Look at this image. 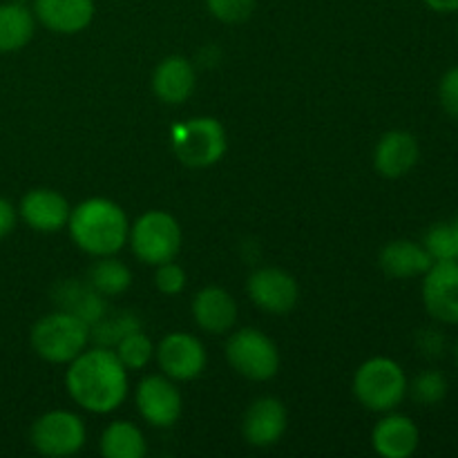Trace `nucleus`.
Segmentation results:
<instances>
[{"label": "nucleus", "mask_w": 458, "mask_h": 458, "mask_svg": "<svg viewBox=\"0 0 458 458\" xmlns=\"http://www.w3.org/2000/svg\"><path fill=\"white\" fill-rule=\"evenodd\" d=\"M437 13H458V0H423Z\"/></svg>", "instance_id": "473e14b6"}, {"label": "nucleus", "mask_w": 458, "mask_h": 458, "mask_svg": "<svg viewBox=\"0 0 458 458\" xmlns=\"http://www.w3.org/2000/svg\"><path fill=\"white\" fill-rule=\"evenodd\" d=\"M452 231H454V240H456V250H458V215L454 217V222H452Z\"/></svg>", "instance_id": "f704fd0d"}, {"label": "nucleus", "mask_w": 458, "mask_h": 458, "mask_svg": "<svg viewBox=\"0 0 458 458\" xmlns=\"http://www.w3.org/2000/svg\"><path fill=\"white\" fill-rule=\"evenodd\" d=\"M378 262L385 276L394 277V280H410V277L425 276L434 264L425 246L411 240H394L385 244Z\"/></svg>", "instance_id": "aec40b11"}, {"label": "nucleus", "mask_w": 458, "mask_h": 458, "mask_svg": "<svg viewBox=\"0 0 458 458\" xmlns=\"http://www.w3.org/2000/svg\"><path fill=\"white\" fill-rule=\"evenodd\" d=\"M72 206L65 197L52 188H34L25 192L18 204V217L38 233H58L67 226Z\"/></svg>", "instance_id": "ddd939ff"}, {"label": "nucleus", "mask_w": 458, "mask_h": 458, "mask_svg": "<svg viewBox=\"0 0 458 458\" xmlns=\"http://www.w3.org/2000/svg\"><path fill=\"white\" fill-rule=\"evenodd\" d=\"M407 392L411 394V398H414L419 405L434 407L438 405V403L445 401L447 378L437 369L423 371V374L416 376V380L407 387Z\"/></svg>", "instance_id": "a878e982"}, {"label": "nucleus", "mask_w": 458, "mask_h": 458, "mask_svg": "<svg viewBox=\"0 0 458 458\" xmlns=\"http://www.w3.org/2000/svg\"><path fill=\"white\" fill-rule=\"evenodd\" d=\"M197 83L195 67L183 56H168L157 65L152 74V92L168 106L188 101Z\"/></svg>", "instance_id": "6ab92c4d"}, {"label": "nucleus", "mask_w": 458, "mask_h": 458, "mask_svg": "<svg viewBox=\"0 0 458 458\" xmlns=\"http://www.w3.org/2000/svg\"><path fill=\"white\" fill-rule=\"evenodd\" d=\"M88 438V429L81 416L67 410L45 411L31 425L30 441L38 454L49 458L74 456Z\"/></svg>", "instance_id": "6e6552de"}, {"label": "nucleus", "mask_w": 458, "mask_h": 458, "mask_svg": "<svg viewBox=\"0 0 458 458\" xmlns=\"http://www.w3.org/2000/svg\"><path fill=\"white\" fill-rule=\"evenodd\" d=\"M36 21L54 34H79L94 18V0H34Z\"/></svg>", "instance_id": "dca6fc26"}, {"label": "nucleus", "mask_w": 458, "mask_h": 458, "mask_svg": "<svg viewBox=\"0 0 458 458\" xmlns=\"http://www.w3.org/2000/svg\"><path fill=\"white\" fill-rule=\"evenodd\" d=\"M206 7L217 21L226 25H237L250 18L255 9V0H206Z\"/></svg>", "instance_id": "c85d7f7f"}, {"label": "nucleus", "mask_w": 458, "mask_h": 458, "mask_svg": "<svg viewBox=\"0 0 458 458\" xmlns=\"http://www.w3.org/2000/svg\"><path fill=\"white\" fill-rule=\"evenodd\" d=\"M226 360L244 378L264 383L280 371L277 344L259 329L235 331L226 343Z\"/></svg>", "instance_id": "0eeeda50"}, {"label": "nucleus", "mask_w": 458, "mask_h": 458, "mask_svg": "<svg viewBox=\"0 0 458 458\" xmlns=\"http://www.w3.org/2000/svg\"><path fill=\"white\" fill-rule=\"evenodd\" d=\"M155 343L141 329L130 331V334H125L114 344V353L119 356V360L123 362V367L128 371H137L150 365V360L155 358Z\"/></svg>", "instance_id": "393cba45"}, {"label": "nucleus", "mask_w": 458, "mask_h": 458, "mask_svg": "<svg viewBox=\"0 0 458 458\" xmlns=\"http://www.w3.org/2000/svg\"><path fill=\"white\" fill-rule=\"evenodd\" d=\"M155 286L164 295L182 293L186 289V273H183L179 264H174V259L159 264L155 273Z\"/></svg>", "instance_id": "c756f323"}, {"label": "nucleus", "mask_w": 458, "mask_h": 458, "mask_svg": "<svg viewBox=\"0 0 458 458\" xmlns=\"http://www.w3.org/2000/svg\"><path fill=\"white\" fill-rule=\"evenodd\" d=\"M249 298L262 311L273 316H284L293 311L300 300V286L291 273L282 268H259L249 277Z\"/></svg>", "instance_id": "f8f14e48"}, {"label": "nucleus", "mask_w": 458, "mask_h": 458, "mask_svg": "<svg viewBox=\"0 0 458 458\" xmlns=\"http://www.w3.org/2000/svg\"><path fill=\"white\" fill-rule=\"evenodd\" d=\"M67 228L83 253L94 258L116 255L128 242L130 222L116 201L92 197L72 208Z\"/></svg>", "instance_id": "f03ea898"}, {"label": "nucleus", "mask_w": 458, "mask_h": 458, "mask_svg": "<svg viewBox=\"0 0 458 458\" xmlns=\"http://www.w3.org/2000/svg\"><path fill=\"white\" fill-rule=\"evenodd\" d=\"M192 318L206 334H226L237 320V304L222 286H206L192 300Z\"/></svg>", "instance_id": "a211bd4d"}, {"label": "nucleus", "mask_w": 458, "mask_h": 458, "mask_svg": "<svg viewBox=\"0 0 458 458\" xmlns=\"http://www.w3.org/2000/svg\"><path fill=\"white\" fill-rule=\"evenodd\" d=\"M65 387L72 401L89 414H112L128 396V369L114 349H85L70 362Z\"/></svg>", "instance_id": "f257e3e1"}, {"label": "nucleus", "mask_w": 458, "mask_h": 458, "mask_svg": "<svg viewBox=\"0 0 458 458\" xmlns=\"http://www.w3.org/2000/svg\"><path fill=\"white\" fill-rule=\"evenodd\" d=\"M92 327L70 311H54L31 327V349L52 365H70L88 349Z\"/></svg>", "instance_id": "7ed1b4c3"}, {"label": "nucleus", "mask_w": 458, "mask_h": 458, "mask_svg": "<svg viewBox=\"0 0 458 458\" xmlns=\"http://www.w3.org/2000/svg\"><path fill=\"white\" fill-rule=\"evenodd\" d=\"M224 125L210 116H197L173 128V150L188 168H210L226 155Z\"/></svg>", "instance_id": "423d86ee"}, {"label": "nucleus", "mask_w": 458, "mask_h": 458, "mask_svg": "<svg viewBox=\"0 0 458 458\" xmlns=\"http://www.w3.org/2000/svg\"><path fill=\"white\" fill-rule=\"evenodd\" d=\"M128 242L139 262L159 267L179 255L182 249V226L164 210H148L134 224H130Z\"/></svg>", "instance_id": "39448f33"}, {"label": "nucleus", "mask_w": 458, "mask_h": 458, "mask_svg": "<svg viewBox=\"0 0 458 458\" xmlns=\"http://www.w3.org/2000/svg\"><path fill=\"white\" fill-rule=\"evenodd\" d=\"M88 284L103 298H114L128 291V286L132 284V273L114 255H106L92 264L88 273Z\"/></svg>", "instance_id": "b1692460"}, {"label": "nucleus", "mask_w": 458, "mask_h": 458, "mask_svg": "<svg viewBox=\"0 0 458 458\" xmlns=\"http://www.w3.org/2000/svg\"><path fill=\"white\" fill-rule=\"evenodd\" d=\"M428 353H438L443 349V338L438 331H425V343L420 344Z\"/></svg>", "instance_id": "72a5a7b5"}, {"label": "nucleus", "mask_w": 458, "mask_h": 458, "mask_svg": "<svg viewBox=\"0 0 458 458\" xmlns=\"http://www.w3.org/2000/svg\"><path fill=\"white\" fill-rule=\"evenodd\" d=\"M155 356L161 371L179 383L195 380L197 376L204 374L206 360H208L201 340L192 334H183V331L165 335L157 347Z\"/></svg>", "instance_id": "9d476101"}, {"label": "nucleus", "mask_w": 458, "mask_h": 458, "mask_svg": "<svg viewBox=\"0 0 458 458\" xmlns=\"http://www.w3.org/2000/svg\"><path fill=\"white\" fill-rule=\"evenodd\" d=\"M425 250L429 253L432 262H445V259H458L454 231H452V222H438L429 226L423 240Z\"/></svg>", "instance_id": "bb28decb"}, {"label": "nucleus", "mask_w": 458, "mask_h": 458, "mask_svg": "<svg viewBox=\"0 0 458 458\" xmlns=\"http://www.w3.org/2000/svg\"><path fill=\"white\" fill-rule=\"evenodd\" d=\"M420 432L410 416L387 414L376 423L371 445L383 458H410L419 450Z\"/></svg>", "instance_id": "f3484780"}, {"label": "nucleus", "mask_w": 458, "mask_h": 458, "mask_svg": "<svg viewBox=\"0 0 458 458\" xmlns=\"http://www.w3.org/2000/svg\"><path fill=\"white\" fill-rule=\"evenodd\" d=\"M407 376L396 360L385 356L369 358L353 376V394L365 410L387 414L407 396Z\"/></svg>", "instance_id": "20e7f679"}, {"label": "nucleus", "mask_w": 458, "mask_h": 458, "mask_svg": "<svg viewBox=\"0 0 458 458\" xmlns=\"http://www.w3.org/2000/svg\"><path fill=\"white\" fill-rule=\"evenodd\" d=\"M420 146L407 130H389L380 137L374 150V168L385 179H401L419 164Z\"/></svg>", "instance_id": "2eb2a0df"}, {"label": "nucleus", "mask_w": 458, "mask_h": 458, "mask_svg": "<svg viewBox=\"0 0 458 458\" xmlns=\"http://www.w3.org/2000/svg\"><path fill=\"white\" fill-rule=\"evenodd\" d=\"M18 224V208L9 199L0 197V240L12 235Z\"/></svg>", "instance_id": "2f4dec72"}, {"label": "nucleus", "mask_w": 458, "mask_h": 458, "mask_svg": "<svg viewBox=\"0 0 458 458\" xmlns=\"http://www.w3.org/2000/svg\"><path fill=\"white\" fill-rule=\"evenodd\" d=\"M18 3H25L27 4V0H18Z\"/></svg>", "instance_id": "e433bc0d"}, {"label": "nucleus", "mask_w": 458, "mask_h": 458, "mask_svg": "<svg viewBox=\"0 0 458 458\" xmlns=\"http://www.w3.org/2000/svg\"><path fill=\"white\" fill-rule=\"evenodd\" d=\"M56 302L61 304L63 311L74 313L81 320L88 322L89 327L97 325L101 318H106V302H103V295H98L89 284L83 286L81 282H65V284H61V289H58Z\"/></svg>", "instance_id": "5701e85b"}, {"label": "nucleus", "mask_w": 458, "mask_h": 458, "mask_svg": "<svg viewBox=\"0 0 458 458\" xmlns=\"http://www.w3.org/2000/svg\"><path fill=\"white\" fill-rule=\"evenodd\" d=\"M134 403L146 423L152 428H173L179 420L183 410V401L179 389L174 387V380L168 376H146L139 383Z\"/></svg>", "instance_id": "1a4fd4ad"}, {"label": "nucleus", "mask_w": 458, "mask_h": 458, "mask_svg": "<svg viewBox=\"0 0 458 458\" xmlns=\"http://www.w3.org/2000/svg\"><path fill=\"white\" fill-rule=\"evenodd\" d=\"M289 423L284 403L273 396L258 398L253 405L246 410L244 423H242V434L246 443L253 447H271L282 441Z\"/></svg>", "instance_id": "4468645a"}, {"label": "nucleus", "mask_w": 458, "mask_h": 458, "mask_svg": "<svg viewBox=\"0 0 458 458\" xmlns=\"http://www.w3.org/2000/svg\"><path fill=\"white\" fill-rule=\"evenodd\" d=\"M34 31L36 16L31 7L18 0L0 4V54L21 52L34 38Z\"/></svg>", "instance_id": "412c9836"}, {"label": "nucleus", "mask_w": 458, "mask_h": 458, "mask_svg": "<svg viewBox=\"0 0 458 458\" xmlns=\"http://www.w3.org/2000/svg\"><path fill=\"white\" fill-rule=\"evenodd\" d=\"M454 356H456V362H458V344H456V349H454Z\"/></svg>", "instance_id": "c9c22d12"}, {"label": "nucleus", "mask_w": 458, "mask_h": 458, "mask_svg": "<svg viewBox=\"0 0 458 458\" xmlns=\"http://www.w3.org/2000/svg\"><path fill=\"white\" fill-rule=\"evenodd\" d=\"M98 447L106 458H143L148 454L146 437L130 420H114L107 425Z\"/></svg>", "instance_id": "4be33fe9"}, {"label": "nucleus", "mask_w": 458, "mask_h": 458, "mask_svg": "<svg viewBox=\"0 0 458 458\" xmlns=\"http://www.w3.org/2000/svg\"><path fill=\"white\" fill-rule=\"evenodd\" d=\"M423 277L425 311L443 325H458V259L434 262Z\"/></svg>", "instance_id": "9b49d317"}, {"label": "nucleus", "mask_w": 458, "mask_h": 458, "mask_svg": "<svg viewBox=\"0 0 458 458\" xmlns=\"http://www.w3.org/2000/svg\"><path fill=\"white\" fill-rule=\"evenodd\" d=\"M134 329H141V322H139L134 316H130V313H123V316L114 318L112 322H107L106 318H101L97 325H92L94 338H97L98 343L106 344V347L116 344L125 334H130V331Z\"/></svg>", "instance_id": "cd10ccee"}, {"label": "nucleus", "mask_w": 458, "mask_h": 458, "mask_svg": "<svg viewBox=\"0 0 458 458\" xmlns=\"http://www.w3.org/2000/svg\"><path fill=\"white\" fill-rule=\"evenodd\" d=\"M438 101L447 116L458 121V65L450 67L438 83Z\"/></svg>", "instance_id": "7c9ffc66"}]
</instances>
